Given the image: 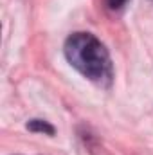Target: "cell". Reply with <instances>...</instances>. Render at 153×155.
Segmentation results:
<instances>
[{"instance_id":"3","label":"cell","mask_w":153,"mask_h":155,"mask_svg":"<svg viewBox=\"0 0 153 155\" xmlns=\"http://www.w3.org/2000/svg\"><path fill=\"white\" fill-rule=\"evenodd\" d=\"M124 4H126V0H108L110 9H121Z\"/></svg>"},{"instance_id":"2","label":"cell","mask_w":153,"mask_h":155,"mask_svg":"<svg viewBox=\"0 0 153 155\" xmlns=\"http://www.w3.org/2000/svg\"><path fill=\"white\" fill-rule=\"evenodd\" d=\"M27 130H31V132H40V134H47V135H54V126L52 124H49L47 121H43V119H31L29 123H27Z\"/></svg>"},{"instance_id":"1","label":"cell","mask_w":153,"mask_h":155,"mask_svg":"<svg viewBox=\"0 0 153 155\" xmlns=\"http://www.w3.org/2000/svg\"><path fill=\"white\" fill-rule=\"evenodd\" d=\"M63 52L67 61L81 76L99 87L112 85L114 67L108 49L92 33H72L63 45Z\"/></svg>"}]
</instances>
